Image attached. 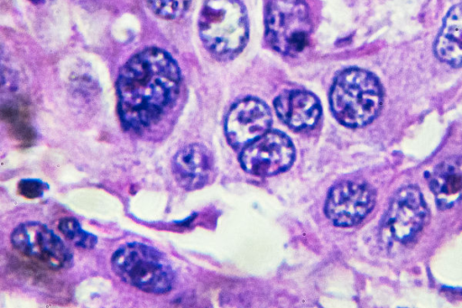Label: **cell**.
<instances>
[{"label":"cell","instance_id":"277c9868","mask_svg":"<svg viewBox=\"0 0 462 308\" xmlns=\"http://www.w3.org/2000/svg\"><path fill=\"white\" fill-rule=\"evenodd\" d=\"M198 27L203 44L216 56L233 55L248 40V16L241 0H206Z\"/></svg>","mask_w":462,"mask_h":308},{"label":"cell","instance_id":"8992f818","mask_svg":"<svg viewBox=\"0 0 462 308\" xmlns=\"http://www.w3.org/2000/svg\"><path fill=\"white\" fill-rule=\"evenodd\" d=\"M11 243L23 255L52 270L69 268L73 263L69 247L42 222L26 221L16 226L11 234Z\"/></svg>","mask_w":462,"mask_h":308},{"label":"cell","instance_id":"52a82bcc","mask_svg":"<svg viewBox=\"0 0 462 308\" xmlns=\"http://www.w3.org/2000/svg\"><path fill=\"white\" fill-rule=\"evenodd\" d=\"M294 157L291 139L280 131H268L244 147L240 163L249 173L271 176L287 170Z\"/></svg>","mask_w":462,"mask_h":308},{"label":"cell","instance_id":"9a60e30c","mask_svg":"<svg viewBox=\"0 0 462 308\" xmlns=\"http://www.w3.org/2000/svg\"><path fill=\"white\" fill-rule=\"evenodd\" d=\"M59 230L65 238L77 247L90 249L97 243V238L82 229L79 222L73 217H64L59 220Z\"/></svg>","mask_w":462,"mask_h":308},{"label":"cell","instance_id":"ac0fdd59","mask_svg":"<svg viewBox=\"0 0 462 308\" xmlns=\"http://www.w3.org/2000/svg\"><path fill=\"white\" fill-rule=\"evenodd\" d=\"M32 3H33L34 5H44V4H47L49 2H51L52 0H30Z\"/></svg>","mask_w":462,"mask_h":308},{"label":"cell","instance_id":"2e32d148","mask_svg":"<svg viewBox=\"0 0 462 308\" xmlns=\"http://www.w3.org/2000/svg\"><path fill=\"white\" fill-rule=\"evenodd\" d=\"M152 11L159 17L173 20L182 16L191 0H148Z\"/></svg>","mask_w":462,"mask_h":308},{"label":"cell","instance_id":"ba28073f","mask_svg":"<svg viewBox=\"0 0 462 308\" xmlns=\"http://www.w3.org/2000/svg\"><path fill=\"white\" fill-rule=\"evenodd\" d=\"M375 194L362 182H342L328 194L325 213L335 225L349 227L359 223L373 209Z\"/></svg>","mask_w":462,"mask_h":308},{"label":"cell","instance_id":"5b68a950","mask_svg":"<svg viewBox=\"0 0 462 308\" xmlns=\"http://www.w3.org/2000/svg\"><path fill=\"white\" fill-rule=\"evenodd\" d=\"M265 38L277 51L296 55L308 45L313 28L306 0H269L266 5Z\"/></svg>","mask_w":462,"mask_h":308},{"label":"cell","instance_id":"e0dca14e","mask_svg":"<svg viewBox=\"0 0 462 308\" xmlns=\"http://www.w3.org/2000/svg\"><path fill=\"white\" fill-rule=\"evenodd\" d=\"M17 190L20 195L27 199H36L43 196L44 191L49 190V184L40 179H22Z\"/></svg>","mask_w":462,"mask_h":308},{"label":"cell","instance_id":"30bf717a","mask_svg":"<svg viewBox=\"0 0 462 308\" xmlns=\"http://www.w3.org/2000/svg\"><path fill=\"white\" fill-rule=\"evenodd\" d=\"M428 210L419 189L408 186L393 199L385 216V226L402 242L411 239L424 226Z\"/></svg>","mask_w":462,"mask_h":308},{"label":"cell","instance_id":"4fadbf2b","mask_svg":"<svg viewBox=\"0 0 462 308\" xmlns=\"http://www.w3.org/2000/svg\"><path fill=\"white\" fill-rule=\"evenodd\" d=\"M430 187L440 209L452 207L462 197V156L438 164L430 174Z\"/></svg>","mask_w":462,"mask_h":308},{"label":"cell","instance_id":"7a4b0ae2","mask_svg":"<svg viewBox=\"0 0 462 308\" xmlns=\"http://www.w3.org/2000/svg\"><path fill=\"white\" fill-rule=\"evenodd\" d=\"M329 101L335 117L349 127L370 123L378 114L383 103L379 80L367 70L349 68L335 78Z\"/></svg>","mask_w":462,"mask_h":308},{"label":"cell","instance_id":"9c48e42d","mask_svg":"<svg viewBox=\"0 0 462 308\" xmlns=\"http://www.w3.org/2000/svg\"><path fill=\"white\" fill-rule=\"evenodd\" d=\"M272 115L265 103L255 98L236 102L226 119V135L235 148H244L269 131Z\"/></svg>","mask_w":462,"mask_h":308},{"label":"cell","instance_id":"3957f363","mask_svg":"<svg viewBox=\"0 0 462 308\" xmlns=\"http://www.w3.org/2000/svg\"><path fill=\"white\" fill-rule=\"evenodd\" d=\"M114 273L125 283L149 294H162L171 290L175 274L166 256L142 242H128L111 257Z\"/></svg>","mask_w":462,"mask_h":308},{"label":"cell","instance_id":"6da1fadb","mask_svg":"<svg viewBox=\"0 0 462 308\" xmlns=\"http://www.w3.org/2000/svg\"><path fill=\"white\" fill-rule=\"evenodd\" d=\"M181 73L165 50L148 47L121 67L116 81L117 113L126 131L141 132L156 125L175 104Z\"/></svg>","mask_w":462,"mask_h":308},{"label":"cell","instance_id":"5bb4252c","mask_svg":"<svg viewBox=\"0 0 462 308\" xmlns=\"http://www.w3.org/2000/svg\"><path fill=\"white\" fill-rule=\"evenodd\" d=\"M434 51L440 61L462 66V3L451 7L444 17Z\"/></svg>","mask_w":462,"mask_h":308},{"label":"cell","instance_id":"8fae6325","mask_svg":"<svg viewBox=\"0 0 462 308\" xmlns=\"http://www.w3.org/2000/svg\"><path fill=\"white\" fill-rule=\"evenodd\" d=\"M171 170L178 184L187 191L204 187L213 173V158L207 147L190 144L172 158Z\"/></svg>","mask_w":462,"mask_h":308},{"label":"cell","instance_id":"7c38bea8","mask_svg":"<svg viewBox=\"0 0 462 308\" xmlns=\"http://www.w3.org/2000/svg\"><path fill=\"white\" fill-rule=\"evenodd\" d=\"M274 108L279 117L296 130L312 127L321 114V106L317 97L299 89L280 94L274 100Z\"/></svg>","mask_w":462,"mask_h":308}]
</instances>
